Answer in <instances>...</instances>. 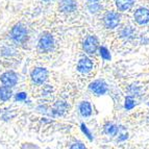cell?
<instances>
[{
    "label": "cell",
    "instance_id": "obj_15",
    "mask_svg": "<svg viewBox=\"0 0 149 149\" xmlns=\"http://www.w3.org/2000/svg\"><path fill=\"white\" fill-rule=\"evenodd\" d=\"M104 130H105V132H107V134L115 136V134H117L118 128H117V126H116V125H114V124H107V125H105Z\"/></svg>",
    "mask_w": 149,
    "mask_h": 149
},
{
    "label": "cell",
    "instance_id": "obj_8",
    "mask_svg": "<svg viewBox=\"0 0 149 149\" xmlns=\"http://www.w3.org/2000/svg\"><path fill=\"white\" fill-rule=\"evenodd\" d=\"M93 68V63L92 61L88 58V57H84L78 62L77 64V70L80 73H88L90 72Z\"/></svg>",
    "mask_w": 149,
    "mask_h": 149
},
{
    "label": "cell",
    "instance_id": "obj_16",
    "mask_svg": "<svg viewBox=\"0 0 149 149\" xmlns=\"http://www.w3.org/2000/svg\"><path fill=\"white\" fill-rule=\"evenodd\" d=\"M134 105H136V102H134V100L132 99V97H126V99H125V107H126V109H132Z\"/></svg>",
    "mask_w": 149,
    "mask_h": 149
},
{
    "label": "cell",
    "instance_id": "obj_7",
    "mask_svg": "<svg viewBox=\"0 0 149 149\" xmlns=\"http://www.w3.org/2000/svg\"><path fill=\"white\" fill-rule=\"evenodd\" d=\"M134 19L139 24H146L149 22V10L147 8H139L134 13Z\"/></svg>",
    "mask_w": 149,
    "mask_h": 149
},
{
    "label": "cell",
    "instance_id": "obj_21",
    "mask_svg": "<svg viewBox=\"0 0 149 149\" xmlns=\"http://www.w3.org/2000/svg\"><path fill=\"white\" fill-rule=\"evenodd\" d=\"M44 1H49V0H44Z\"/></svg>",
    "mask_w": 149,
    "mask_h": 149
},
{
    "label": "cell",
    "instance_id": "obj_9",
    "mask_svg": "<svg viewBox=\"0 0 149 149\" xmlns=\"http://www.w3.org/2000/svg\"><path fill=\"white\" fill-rule=\"evenodd\" d=\"M90 89L92 90L93 92L97 95H101V94H104L107 92V84L104 81H102V80H96L92 84V85L90 86Z\"/></svg>",
    "mask_w": 149,
    "mask_h": 149
},
{
    "label": "cell",
    "instance_id": "obj_22",
    "mask_svg": "<svg viewBox=\"0 0 149 149\" xmlns=\"http://www.w3.org/2000/svg\"><path fill=\"white\" fill-rule=\"evenodd\" d=\"M148 119H149V116H148Z\"/></svg>",
    "mask_w": 149,
    "mask_h": 149
},
{
    "label": "cell",
    "instance_id": "obj_5",
    "mask_svg": "<svg viewBox=\"0 0 149 149\" xmlns=\"http://www.w3.org/2000/svg\"><path fill=\"white\" fill-rule=\"evenodd\" d=\"M18 81V76L15 72L13 71H8V72L3 73L1 75V82H2L4 87H14Z\"/></svg>",
    "mask_w": 149,
    "mask_h": 149
},
{
    "label": "cell",
    "instance_id": "obj_17",
    "mask_svg": "<svg viewBox=\"0 0 149 149\" xmlns=\"http://www.w3.org/2000/svg\"><path fill=\"white\" fill-rule=\"evenodd\" d=\"M100 54H101V56L103 57L104 60H107V61L111 60V54H109V50H107V48H104V47L100 48Z\"/></svg>",
    "mask_w": 149,
    "mask_h": 149
},
{
    "label": "cell",
    "instance_id": "obj_2",
    "mask_svg": "<svg viewBox=\"0 0 149 149\" xmlns=\"http://www.w3.org/2000/svg\"><path fill=\"white\" fill-rule=\"evenodd\" d=\"M53 45H54V40L51 35L49 33H45L42 37L40 38V41H39V49L41 51H44V52H48L53 48Z\"/></svg>",
    "mask_w": 149,
    "mask_h": 149
},
{
    "label": "cell",
    "instance_id": "obj_20",
    "mask_svg": "<svg viewBox=\"0 0 149 149\" xmlns=\"http://www.w3.org/2000/svg\"><path fill=\"white\" fill-rule=\"evenodd\" d=\"M16 99L17 100H24L26 99V93H19V94L16 96Z\"/></svg>",
    "mask_w": 149,
    "mask_h": 149
},
{
    "label": "cell",
    "instance_id": "obj_11",
    "mask_svg": "<svg viewBox=\"0 0 149 149\" xmlns=\"http://www.w3.org/2000/svg\"><path fill=\"white\" fill-rule=\"evenodd\" d=\"M68 104L65 101H57L55 102V104L53 105L52 113L55 116H63L65 113L67 112Z\"/></svg>",
    "mask_w": 149,
    "mask_h": 149
},
{
    "label": "cell",
    "instance_id": "obj_19",
    "mask_svg": "<svg viewBox=\"0 0 149 149\" xmlns=\"http://www.w3.org/2000/svg\"><path fill=\"white\" fill-rule=\"evenodd\" d=\"M70 149H86V147H85V145L81 144V143H75V144H73L72 146H71Z\"/></svg>",
    "mask_w": 149,
    "mask_h": 149
},
{
    "label": "cell",
    "instance_id": "obj_18",
    "mask_svg": "<svg viewBox=\"0 0 149 149\" xmlns=\"http://www.w3.org/2000/svg\"><path fill=\"white\" fill-rule=\"evenodd\" d=\"M81 130L84 132V134H86V136H87L90 140H92V134H91V132H90V130L88 129V127L86 126L84 123L81 124Z\"/></svg>",
    "mask_w": 149,
    "mask_h": 149
},
{
    "label": "cell",
    "instance_id": "obj_3",
    "mask_svg": "<svg viewBox=\"0 0 149 149\" xmlns=\"http://www.w3.org/2000/svg\"><path fill=\"white\" fill-rule=\"evenodd\" d=\"M48 72L44 68H37L31 72V79L37 85H42L45 80L47 79Z\"/></svg>",
    "mask_w": 149,
    "mask_h": 149
},
{
    "label": "cell",
    "instance_id": "obj_6",
    "mask_svg": "<svg viewBox=\"0 0 149 149\" xmlns=\"http://www.w3.org/2000/svg\"><path fill=\"white\" fill-rule=\"evenodd\" d=\"M97 45H98V42H97V39L94 37V36H90L86 39L85 44H84V48H85L86 52L89 53V54H94L95 51L97 49Z\"/></svg>",
    "mask_w": 149,
    "mask_h": 149
},
{
    "label": "cell",
    "instance_id": "obj_10",
    "mask_svg": "<svg viewBox=\"0 0 149 149\" xmlns=\"http://www.w3.org/2000/svg\"><path fill=\"white\" fill-rule=\"evenodd\" d=\"M60 8L65 13H72L76 10V3L74 0H61Z\"/></svg>",
    "mask_w": 149,
    "mask_h": 149
},
{
    "label": "cell",
    "instance_id": "obj_14",
    "mask_svg": "<svg viewBox=\"0 0 149 149\" xmlns=\"http://www.w3.org/2000/svg\"><path fill=\"white\" fill-rule=\"evenodd\" d=\"M12 97V91L8 87L0 88V99L3 101H6Z\"/></svg>",
    "mask_w": 149,
    "mask_h": 149
},
{
    "label": "cell",
    "instance_id": "obj_12",
    "mask_svg": "<svg viewBox=\"0 0 149 149\" xmlns=\"http://www.w3.org/2000/svg\"><path fill=\"white\" fill-rule=\"evenodd\" d=\"M116 5L119 10L125 12L134 5V0H116Z\"/></svg>",
    "mask_w": 149,
    "mask_h": 149
},
{
    "label": "cell",
    "instance_id": "obj_13",
    "mask_svg": "<svg viewBox=\"0 0 149 149\" xmlns=\"http://www.w3.org/2000/svg\"><path fill=\"white\" fill-rule=\"evenodd\" d=\"M79 111H80V114L84 117H89L92 114V107H91V104H90L89 102L85 101L79 105Z\"/></svg>",
    "mask_w": 149,
    "mask_h": 149
},
{
    "label": "cell",
    "instance_id": "obj_4",
    "mask_svg": "<svg viewBox=\"0 0 149 149\" xmlns=\"http://www.w3.org/2000/svg\"><path fill=\"white\" fill-rule=\"evenodd\" d=\"M119 22L120 16L115 12L107 13V14H105L104 18H103V23H104L107 28H115L119 24Z\"/></svg>",
    "mask_w": 149,
    "mask_h": 149
},
{
    "label": "cell",
    "instance_id": "obj_1",
    "mask_svg": "<svg viewBox=\"0 0 149 149\" xmlns=\"http://www.w3.org/2000/svg\"><path fill=\"white\" fill-rule=\"evenodd\" d=\"M10 36H12V39L16 43H19V44L24 43L26 41V39H27V29L23 24L18 23L13 27Z\"/></svg>",
    "mask_w": 149,
    "mask_h": 149
}]
</instances>
